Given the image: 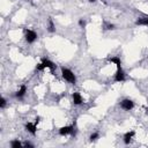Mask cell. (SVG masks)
I'll list each match as a JSON object with an SVG mask.
<instances>
[{
  "label": "cell",
  "instance_id": "obj_1",
  "mask_svg": "<svg viewBox=\"0 0 148 148\" xmlns=\"http://www.w3.org/2000/svg\"><path fill=\"white\" fill-rule=\"evenodd\" d=\"M61 76H62L67 82H69V83H72V84H75V83H76V76H75V74H74L71 69H68V68L61 67Z\"/></svg>",
  "mask_w": 148,
  "mask_h": 148
},
{
  "label": "cell",
  "instance_id": "obj_2",
  "mask_svg": "<svg viewBox=\"0 0 148 148\" xmlns=\"http://www.w3.org/2000/svg\"><path fill=\"white\" fill-rule=\"evenodd\" d=\"M37 34L34 31V30H31V29H25L24 30V39H25V42L28 43V44H32V43H35L36 42V39H37Z\"/></svg>",
  "mask_w": 148,
  "mask_h": 148
},
{
  "label": "cell",
  "instance_id": "obj_3",
  "mask_svg": "<svg viewBox=\"0 0 148 148\" xmlns=\"http://www.w3.org/2000/svg\"><path fill=\"white\" fill-rule=\"evenodd\" d=\"M59 134L62 135V136L69 135V134L74 135V134H75V123H74V125H68V126H62V127H60V128H59Z\"/></svg>",
  "mask_w": 148,
  "mask_h": 148
},
{
  "label": "cell",
  "instance_id": "obj_4",
  "mask_svg": "<svg viewBox=\"0 0 148 148\" xmlns=\"http://www.w3.org/2000/svg\"><path fill=\"white\" fill-rule=\"evenodd\" d=\"M119 105H120V108H121L123 110L130 111V110H132V109L134 108V102H133L132 99H130V98H124V99L119 103Z\"/></svg>",
  "mask_w": 148,
  "mask_h": 148
},
{
  "label": "cell",
  "instance_id": "obj_5",
  "mask_svg": "<svg viewBox=\"0 0 148 148\" xmlns=\"http://www.w3.org/2000/svg\"><path fill=\"white\" fill-rule=\"evenodd\" d=\"M126 80V75H125V72L123 71L121 67H118L116 73H114V77H113V81L114 82H124Z\"/></svg>",
  "mask_w": 148,
  "mask_h": 148
},
{
  "label": "cell",
  "instance_id": "obj_6",
  "mask_svg": "<svg viewBox=\"0 0 148 148\" xmlns=\"http://www.w3.org/2000/svg\"><path fill=\"white\" fill-rule=\"evenodd\" d=\"M42 64L44 65L45 68H49L52 74L54 73V71H56V68H57V65H56L53 61H51V60H49V59H46V58H42Z\"/></svg>",
  "mask_w": 148,
  "mask_h": 148
},
{
  "label": "cell",
  "instance_id": "obj_7",
  "mask_svg": "<svg viewBox=\"0 0 148 148\" xmlns=\"http://www.w3.org/2000/svg\"><path fill=\"white\" fill-rule=\"evenodd\" d=\"M72 98H73V104L74 105H81L83 103V98H82L81 94L77 92V91H75V92L72 94Z\"/></svg>",
  "mask_w": 148,
  "mask_h": 148
},
{
  "label": "cell",
  "instance_id": "obj_8",
  "mask_svg": "<svg viewBox=\"0 0 148 148\" xmlns=\"http://www.w3.org/2000/svg\"><path fill=\"white\" fill-rule=\"evenodd\" d=\"M24 127H25V131L32 135H35L37 132V124L36 123H27Z\"/></svg>",
  "mask_w": 148,
  "mask_h": 148
},
{
  "label": "cell",
  "instance_id": "obj_9",
  "mask_svg": "<svg viewBox=\"0 0 148 148\" xmlns=\"http://www.w3.org/2000/svg\"><path fill=\"white\" fill-rule=\"evenodd\" d=\"M134 134H135V132H134V131H130V132H126V133L124 134V138H123V141H124V143H125V145H130V142L132 141V139H133Z\"/></svg>",
  "mask_w": 148,
  "mask_h": 148
},
{
  "label": "cell",
  "instance_id": "obj_10",
  "mask_svg": "<svg viewBox=\"0 0 148 148\" xmlns=\"http://www.w3.org/2000/svg\"><path fill=\"white\" fill-rule=\"evenodd\" d=\"M25 92H27V86L25 84H22L20 87V89L15 92V97L18 98V99H21V98H23V96L25 95Z\"/></svg>",
  "mask_w": 148,
  "mask_h": 148
},
{
  "label": "cell",
  "instance_id": "obj_11",
  "mask_svg": "<svg viewBox=\"0 0 148 148\" xmlns=\"http://www.w3.org/2000/svg\"><path fill=\"white\" fill-rule=\"evenodd\" d=\"M109 61L112 62V64H114V65L117 66V68H118V67H121V60H120V58H119L118 56H114V57L109 58Z\"/></svg>",
  "mask_w": 148,
  "mask_h": 148
},
{
  "label": "cell",
  "instance_id": "obj_12",
  "mask_svg": "<svg viewBox=\"0 0 148 148\" xmlns=\"http://www.w3.org/2000/svg\"><path fill=\"white\" fill-rule=\"evenodd\" d=\"M135 24L136 25H148V16H143V17H140L135 21Z\"/></svg>",
  "mask_w": 148,
  "mask_h": 148
},
{
  "label": "cell",
  "instance_id": "obj_13",
  "mask_svg": "<svg viewBox=\"0 0 148 148\" xmlns=\"http://www.w3.org/2000/svg\"><path fill=\"white\" fill-rule=\"evenodd\" d=\"M47 31L49 32H54L56 31V27H54V23H53V20L52 18H49V22H47Z\"/></svg>",
  "mask_w": 148,
  "mask_h": 148
},
{
  "label": "cell",
  "instance_id": "obj_14",
  "mask_svg": "<svg viewBox=\"0 0 148 148\" xmlns=\"http://www.w3.org/2000/svg\"><path fill=\"white\" fill-rule=\"evenodd\" d=\"M10 147L12 148H21V147H23V143L17 139V140H13V141H10Z\"/></svg>",
  "mask_w": 148,
  "mask_h": 148
},
{
  "label": "cell",
  "instance_id": "obj_15",
  "mask_svg": "<svg viewBox=\"0 0 148 148\" xmlns=\"http://www.w3.org/2000/svg\"><path fill=\"white\" fill-rule=\"evenodd\" d=\"M98 138H99V134H98L97 132H94V133H92V134H91V135L89 136L90 141H96V140H97Z\"/></svg>",
  "mask_w": 148,
  "mask_h": 148
},
{
  "label": "cell",
  "instance_id": "obj_16",
  "mask_svg": "<svg viewBox=\"0 0 148 148\" xmlns=\"http://www.w3.org/2000/svg\"><path fill=\"white\" fill-rule=\"evenodd\" d=\"M6 104H7L6 98H5V97H1V98H0V108H1V109H3V108L6 106Z\"/></svg>",
  "mask_w": 148,
  "mask_h": 148
},
{
  "label": "cell",
  "instance_id": "obj_17",
  "mask_svg": "<svg viewBox=\"0 0 148 148\" xmlns=\"http://www.w3.org/2000/svg\"><path fill=\"white\" fill-rule=\"evenodd\" d=\"M45 69V67H44V65L42 64V62H39V64H37V66H36V71H44Z\"/></svg>",
  "mask_w": 148,
  "mask_h": 148
},
{
  "label": "cell",
  "instance_id": "obj_18",
  "mask_svg": "<svg viewBox=\"0 0 148 148\" xmlns=\"http://www.w3.org/2000/svg\"><path fill=\"white\" fill-rule=\"evenodd\" d=\"M104 29H114V25L113 24H110V23H104Z\"/></svg>",
  "mask_w": 148,
  "mask_h": 148
},
{
  "label": "cell",
  "instance_id": "obj_19",
  "mask_svg": "<svg viewBox=\"0 0 148 148\" xmlns=\"http://www.w3.org/2000/svg\"><path fill=\"white\" fill-rule=\"evenodd\" d=\"M79 25H80L81 28L86 27V21H84L83 18H80V20H79Z\"/></svg>",
  "mask_w": 148,
  "mask_h": 148
},
{
  "label": "cell",
  "instance_id": "obj_20",
  "mask_svg": "<svg viewBox=\"0 0 148 148\" xmlns=\"http://www.w3.org/2000/svg\"><path fill=\"white\" fill-rule=\"evenodd\" d=\"M23 147H29V148H34V145L27 141V142H24V143H23Z\"/></svg>",
  "mask_w": 148,
  "mask_h": 148
},
{
  "label": "cell",
  "instance_id": "obj_21",
  "mask_svg": "<svg viewBox=\"0 0 148 148\" xmlns=\"http://www.w3.org/2000/svg\"><path fill=\"white\" fill-rule=\"evenodd\" d=\"M88 1H89V2H95L96 0H88Z\"/></svg>",
  "mask_w": 148,
  "mask_h": 148
},
{
  "label": "cell",
  "instance_id": "obj_22",
  "mask_svg": "<svg viewBox=\"0 0 148 148\" xmlns=\"http://www.w3.org/2000/svg\"><path fill=\"white\" fill-rule=\"evenodd\" d=\"M147 113H148V111H147Z\"/></svg>",
  "mask_w": 148,
  "mask_h": 148
}]
</instances>
